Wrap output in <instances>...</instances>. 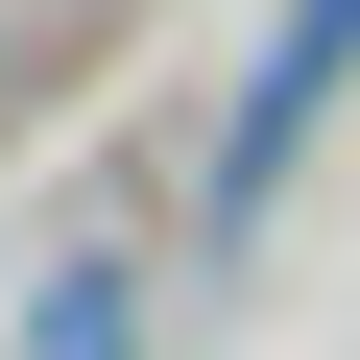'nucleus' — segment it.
Returning a JSON list of instances; mask_svg holds the SVG:
<instances>
[{"instance_id": "nucleus-1", "label": "nucleus", "mask_w": 360, "mask_h": 360, "mask_svg": "<svg viewBox=\"0 0 360 360\" xmlns=\"http://www.w3.org/2000/svg\"><path fill=\"white\" fill-rule=\"evenodd\" d=\"M336 72H360V0H288V49H264V96H240V144H217V217L288 193V144L336 120Z\"/></svg>"}]
</instances>
